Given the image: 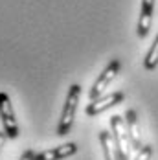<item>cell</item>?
Masks as SVG:
<instances>
[{"instance_id":"1","label":"cell","mask_w":158,"mask_h":160,"mask_svg":"<svg viewBox=\"0 0 158 160\" xmlns=\"http://www.w3.org/2000/svg\"><path fill=\"white\" fill-rule=\"evenodd\" d=\"M79 98H81V87L79 85H70L63 112H61V120H59V125H57V134L59 136L68 134L72 125H74V118H76V112H77Z\"/></svg>"},{"instance_id":"2","label":"cell","mask_w":158,"mask_h":160,"mask_svg":"<svg viewBox=\"0 0 158 160\" xmlns=\"http://www.w3.org/2000/svg\"><path fill=\"white\" fill-rule=\"evenodd\" d=\"M111 132L118 160H129L132 144H131V138H129V132H127L125 120L121 116H112L111 118Z\"/></svg>"},{"instance_id":"3","label":"cell","mask_w":158,"mask_h":160,"mask_svg":"<svg viewBox=\"0 0 158 160\" xmlns=\"http://www.w3.org/2000/svg\"><path fill=\"white\" fill-rule=\"evenodd\" d=\"M0 122H2V127H4V132L7 134V138L15 140L18 136V125H17L11 99L6 92H0Z\"/></svg>"},{"instance_id":"4","label":"cell","mask_w":158,"mask_h":160,"mask_svg":"<svg viewBox=\"0 0 158 160\" xmlns=\"http://www.w3.org/2000/svg\"><path fill=\"white\" fill-rule=\"evenodd\" d=\"M120 68H121V63H120V59H112L111 63L107 64L105 68H103V72L97 76V79L96 83L92 85V88H90V92H88V98H90V101L96 99V98H99L103 94V90L109 87L112 83V79L118 76V72H120Z\"/></svg>"},{"instance_id":"5","label":"cell","mask_w":158,"mask_h":160,"mask_svg":"<svg viewBox=\"0 0 158 160\" xmlns=\"http://www.w3.org/2000/svg\"><path fill=\"white\" fill-rule=\"evenodd\" d=\"M123 99H125V94L123 92H111V94L99 96V98H96V99H92L86 105L85 114L86 116H97L101 112H105V111H109V109H112V107H116V105H120Z\"/></svg>"},{"instance_id":"6","label":"cell","mask_w":158,"mask_h":160,"mask_svg":"<svg viewBox=\"0 0 158 160\" xmlns=\"http://www.w3.org/2000/svg\"><path fill=\"white\" fill-rule=\"evenodd\" d=\"M125 127H127V132H129V138H131V144H132V149L140 151L143 147L142 131H140V123H138V116L132 109L125 111Z\"/></svg>"},{"instance_id":"7","label":"cell","mask_w":158,"mask_h":160,"mask_svg":"<svg viewBox=\"0 0 158 160\" xmlns=\"http://www.w3.org/2000/svg\"><path fill=\"white\" fill-rule=\"evenodd\" d=\"M153 11H155V0H142V8H140V17H138V37L145 39L147 33L151 30V22H153Z\"/></svg>"},{"instance_id":"8","label":"cell","mask_w":158,"mask_h":160,"mask_svg":"<svg viewBox=\"0 0 158 160\" xmlns=\"http://www.w3.org/2000/svg\"><path fill=\"white\" fill-rule=\"evenodd\" d=\"M76 153H77V145L74 142H70V144H63L59 147L42 151V153H35V160H63L76 155Z\"/></svg>"},{"instance_id":"9","label":"cell","mask_w":158,"mask_h":160,"mask_svg":"<svg viewBox=\"0 0 158 160\" xmlns=\"http://www.w3.org/2000/svg\"><path fill=\"white\" fill-rule=\"evenodd\" d=\"M99 144H101V149H103L105 160H118L116 149H114V140H112V132L101 131V132H99Z\"/></svg>"},{"instance_id":"10","label":"cell","mask_w":158,"mask_h":160,"mask_svg":"<svg viewBox=\"0 0 158 160\" xmlns=\"http://www.w3.org/2000/svg\"><path fill=\"white\" fill-rule=\"evenodd\" d=\"M156 66H158V35L155 37L151 48L145 53V59H143V68H145L147 72H153Z\"/></svg>"},{"instance_id":"11","label":"cell","mask_w":158,"mask_h":160,"mask_svg":"<svg viewBox=\"0 0 158 160\" xmlns=\"http://www.w3.org/2000/svg\"><path fill=\"white\" fill-rule=\"evenodd\" d=\"M151 157H153V145H149V144H145L136 153V157H134V160H151Z\"/></svg>"},{"instance_id":"12","label":"cell","mask_w":158,"mask_h":160,"mask_svg":"<svg viewBox=\"0 0 158 160\" xmlns=\"http://www.w3.org/2000/svg\"><path fill=\"white\" fill-rule=\"evenodd\" d=\"M20 160H35V151H33V149L24 151V153H22V157H20Z\"/></svg>"},{"instance_id":"13","label":"cell","mask_w":158,"mask_h":160,"mask_svg":"<svg viewBox=\"0 0 158 160\" xmlns=\"http://www.w3.org/2000/svg\"><path fill=\"white\" fill-rule=\"evenodd\" d=\"M6 140H7V134H6L4 131H0V153H2V149H4V144H6Z\"/></svg>"}]
</instances>
